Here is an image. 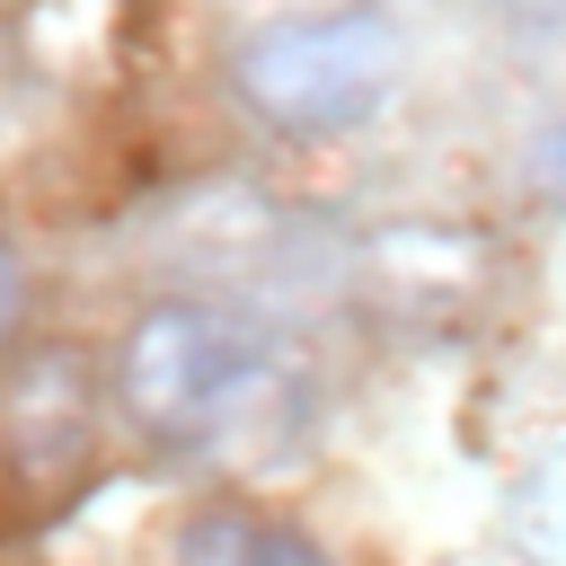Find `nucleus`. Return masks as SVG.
Here are the masks:
<instances>
[{
  "instance_id": "obj_1",
  "label": "nucleus",
  "mask_w": 566,
  "mask_h": 566,
  "mask_svg": "<svg viewBox=\"0 0 566 566\" xmlns=\"http://www.w3.org/2000/svg\"><path fill=\"white\" fill-rule=\"evenodd\" d=\"M283 345L221 301H159L124 327L115 389L124 416L168 451H230L283 416Z\"/></svg>"
},
{
  "instance_id": "obj_2",
  "label": "nucleus",
  "mask_w": 566,
  "mask_h": 566,
  "mask_svg": "<svg viewBox=\"0 0 566 566\" xmlns=\"http://www.w3.org/2000/svg\"><path fill=\"white\" fill-rule=\"evenodd\" d=\"M239 97L256 106V124L292 133V142H336L354 124H371L398 88V27L363 0L345 9H310V18H274L230 53Z\"/></svg>"
},
{
  "instance_id": "obj_3",
  "label": "nucleus",
  "mask_w": 566,
  "mask_h": 566,
  "mask_svg": "<svg viewBox=\"0 0 566 566\" xmlns=\"http://www.w3.org/2000/svg\"><path fill=\"white\" fill-rule=\"evenodd\" d=\"M168 566H336V557L310 548L292 522H265V513H239V504H203V513L177 522Z\"/></svg>"
},
{
  "instance_id": "obj_4",
  "label": "nucleus",
  "mask_w": 566,
  "mask_h": 566,
  "mask_svg": "<svg viewBox=\"0 0 566 566\" xmlns=\"http://www.w3.org/2000/svg\"><path fill=\"white\" fill-rule=\"evenodd\" d=\"M522 522H531V531H539V539L566 557V451L531 469V486H522Z\"/></svg>"
},
{
  "instance_id": "obj_5",
  "label": "nucleus",
  "mask_w": 566,
  "mask_h": 566,
  "mask_svg": "<svg viewBox=\"0 0 566 566\" xmlns=\"http://www.w3.org/2000/svg\"><path fill=\"white\" fill-rule=\"evenodd\" d=\"M18 318H27V274H18V256H9V239H0V345L18 336Z\"/></svg>"
},
{
  "instance_id": "obj_6",
  "label": "nucleus",
  "mask_w": 566,
  "mask_h": 566,
  "mask_svg": "<svg viewBox=\"0 0 566 566\" xmlns=\"http://www.w3.org/2000/svg\"><path fill=\"white\" fill-rule=\"evenodd\" d=\"M531 168H539V195H548V203H566V124H548V142H539V159H531Z\"/></svg>"
},
{
  "instance_id": "obj_7",
  "label": "nucleus",
  "mask_w": 566,
  "mask_h": 566,
  "mask_svg": "<svg viewBox=\"0 0 566 566\" xmlns=\"http://www.w3.org/2000/svg\"><path fill=\"white\" fill-rule=\"evenodd\" d=\"M460 566H513V557H460Z\"/></svg>"
}]
</instances>
